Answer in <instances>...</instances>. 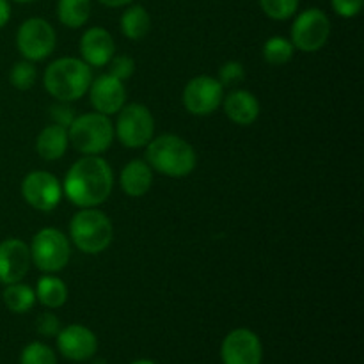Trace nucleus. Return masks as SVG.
<instances>
[{"instance_id": "obj_1", "label": "nucleus", "mask_w": 364, "mask_h": 364, "mask_svg": "<svg viewBox=\"0 0 364 364\" xmlns=\"http://www.w3.org/2000/svg\"><path fill=\"white\" fill-rule=\"evenodd\" d=\"M114 173L100 155H84L68 169L63 194L78 208H96L109 199Z\"/></svg>"}, {"instance_id": "obj_2", "label": "nucleus", "mask_w": 364, "mask_h": 364, "mask_svg": "<svg viewBox=\"0 0 364 364\" xmlns=\"http://www.w3.org/2000/svg\"><path fill=\"white\" fill-rule=\"evenodd\" d=\"M146 162L156 173L169 178H183L196 169L198 155L185 139L166 134L151 139L146 146Z\"/></svg>"}, {"instance_id": "obj_3", "label": "nucleus", "mask_w": 364, "mask_h": 364, "mask_svg": "<svg viewBox=\"0 0 364 364\" xmlns=\"http://www.w3.org/2000/svg\"><path fill=\"white\" fill-rule=\"evenodd\" d=\"M92 71L89 64L77 57H63L46 68L43 84L48 95L59 102H75L89 91Z\"/></svg>"}, {"instance_id": "obj_4", "label": "nucleus", "mask_w": 364, "mask_h": 364, "mask_svg": "<svg viewBox=\"0 0 364 364\" xmlns=\"http://www.w3.org/2000/svg\"><path fill=\"white\" fill-rule=\"evenodd\" d=\"M114 237L112 223L96 208H84L70 223V238L85 255H100L110 245Z\"/></svg>"}, {"instance_id": "obj_5", "label": "nucleus", "mask_w": 364, "mask_h": 364, "mask_svg": "<svg viewBox=\"0 0 364 364\" xmlns=\"http://www.w3.org/2000/svg\"><path fill=\"white\" fill-rule=\"evenodd\" d=\"M68 139L82 155H100L112 146L114 124L105 114H82L68 127Z\"/></svg>"}, {"instance_id": "obj_6", "label": "nucleus", "mask_w": 364, "mask_h": 364, "mask_svg": "<svg viewBox=\"0 0 364 364\" xmlns=\"http://www.w3.org/2000/svg\"><path fill=\"white\" fill-rule=\"evenodd\" d=\"M71 258V245L66 235L55 228L38 231L31 244V259L46 274L60 272Z\"/></svg>"}, {"instance_id": "obj_7", "label": "nucleus", "mask_w": 364, "mask_h": 364, "mask_svg": "<svg viewBox=\"0 0 364 364\" xmlns=\"http://www.w3.org/2000/svg\"><path fill=\"white\" fill-rule=\"evenodd\" d=\"M117 141L127 148L148 146L155 135V119L142 103H130L117 112V123L114 128Z\"/></svg>"}, {"instance_id": "obj_8", "label": "nucleus", "mask_w": 364, "mask_h": 364, "mask_svg": "<svg viewBox=\"0 0 364 364\" xmlns=\"http://www.w3.org/2000/svg\"><path fill=\"white\" fill-rule=\"evenodd\" d=\"M331 36V20L318 7L306 9L291 25V45L301 52H318Z\"/></svg>"}, {"instance_id": "obj_9", "label": "nucleus", "mask_w": 364, "mask_h": 364, "mask_svg": "<svg viewBox=\"0 0 364 364\" xmlns=\"http://www.w3.org/2000/svg\"><path fill=\"white\" fill-rule=\"evenodd\" d=\"M57 43L55 31L43 18H28L16 32V46L27 60H43L53 52Z\"/></svg>"}, {"instance_id": "obj_10", "label": "nucleus", "mask_w": 364, "mask_h": 364, "mask_svg": "<svg viewBox=\"0 0 364 364\" xmlns=\"http://www.w3.org/2000/svg\"><path fill=\"white\" fill-rule=\"evenodd\" d=\"M21 196L32 208L52 212L63 199V185L48 171H32L21 181Z\"/></svg>"}, {"instance_id": "obj_11", "label": "nucleus", "mask_w": 364, "mask_h": 364, "mask_svg": "<svg viewBox=\"0 0 364 364\" xmlns=\"http://www.w3.org/2000/svg\"><path fill=\"white\" fill-rule=\"evenodd\" d=\"M224 100V85L208 75L188 80L183 89V105L194 116H208L215 112Z\"/></svg>"}, {"instance_id": "obj_12", "label": "nucleus", "mask_w": 364, "mask_h": 364, "mask_svg": "<svg viewBox=\"0 0 364 364\" xmlns=\"http://www.w3.org/2000/svg\"><path fill=\"white\" fill-rule=\"evenodd\" d=\"M220 358L224 364H262V341L252 331L235 329L224 338Z\"/></svg>"}, {"instance_id": "obj_13", "label": "nucleus", "mask_w": 364, "mask_h": 364, "mask_svg": "<svg viewBox=\"0 0 364 364\" xmlns=\"http://www.w3.org/2000/svg\"><path fill=\"white\" fill-rule=\"evenodd\" d=\"M31 247L20 238L0 242V283H18L31 269Z\"/></svg>"}, {"instance_id": "obj_14", "label": "nucleus", "mask_w": 364, "mask_h": 364, "mask_svg": "<svg viewBox=\"0 0 364 364\" xmlns=\"http://www.w3.org/2000/svg\"><path fill=\"white\" fill-rule=\"evenodd\" d=\"M87 92L89 98H91V105L95 107L96 112L105 114V116L117 114L124 107V102H127L124 84L109 73L100 75L98 78H95L89 85Z\"/></svg>"}, {"instance_id": "obj_15", "label": "nucleus", "mask_w": 364, "mask_h": 364, "mask_svg": "<svg viewBox=\"0 0 364 364\" xmlns=\"http://www.w3.org/2000/svg\"><path fill=\"white\" fill-rule=\"evenodd\" d=\"M57 347L60 354L71 361H87L96 354L98 340L95 333L84 326H68L66 329L59 331L57 334Z\"/></svg>"}, {"instance_id": "obj_16", "label": "nucleus", "mask_w": 364, "mask_h": 364, "mask_svg": "<svg viewBox=\"0 0 364 364\" xmlns=\"http://www.w3.org/2000/svg\"><path fill=\"white\" fill-rule=\"evenodd\" d=\"M82 60L91 68H102L109 64L116 53V45L109 31L103 27H91L80 39Z\"/></svg>"}, {"instance_id": "obj_17", "label": "nucleus", "mask_w": 364, "mask_h": 364, "mask_svg": "<svg viewBox=\"0 0 364 364\" xmlns=\"http://www.w3.org/2000/svg\"><path fill=\"white\" fill-rule=\"evenodd\" d=\"M224 112L235 124L249 127L258 119L259 102L252 92L245 91V89H237L224 98Z\"/></svg>"}, {"instance_id": "obj_18", "label": "nucleus", "mask_w": 364, "mask_h": 364, "mask_svg": "<svg viewBox=\"0 0 364 364\" xmlns=\"http://www.w3.org/2000/svg\"><path fill=\"white\" fill-rule=\"evenodd\" d=\"M121 188L130 198H142L153 185L151 167L144 160H132L123 167L119 176Z\"/></svg>"}, {"instance_id": "obj_19", "label": "nucleus", "mask_w": 364, "mask_h": 364, "mask_svg": "<svg viewBox=\"0 0 364 364\" xmlns=\"http://www.w3.org/2000/svg\"><path fill=\"white\" fill-rule=\"evenodd\" d=\"M70 139H68V130L60 124H48L41 134L38 135L36 141V149L38 155L46 162H53V160L63 159L66 153Z\"/></svg>"}, {"instance_id": "obj_20", "label": "nucleus", "mask_w": 364, "mask_h": 364, "mask_svg": "<svg viewBox=\"0 0 364 364\" xmlns=\"http://www.w3.org/2000/svg\"><path fill=\"white\" fill-rule=\"evenodd\" d=\"M151 28V16L142 6H130L121 16V32L132 41H141Z\"/></svg>"}, {"instance_id": "obj_21", "label": "nucleus", "mask_w": 364, "mask_h": 364, "mask_svg": "<svg viewBox=\"0 0 364 364\" xmlns=\"http://www.w3.org/2000/svg\"><path fill=\"white\" fill-rule=\"evenodd\" d=\"M36 299L41 302L45 308L57 309L60 306H64V302L68 301V287L64 284L63 279L52 276H43L38 281V288H36Z\"/></svg>"}, {"instance_id": "obj_22", "label": "nucleus", "mask_w": 364, "mask_h": 364, "mask_svg": "<svg viewBox=\"0 0 364 364\" xmlns=\"http://www.w3.org/2000/svg\"><path fill=\"white\" fill-rule=\"evenodd\" d=\"M57 16L70 28H80L91 16V0H59Z\"/></svg>"}, {"instance_id": "obj_23", "label": "nucleus", "mask_w": 364, "mask_h": 364, "mask_svg": "<svg viewBox=\"0 0 364 364\" xmlns=\"http://www.w3.org/2000/svg\"><path fill=\"white\" fill-rule=\"evenodd\" d=\"M4 304L13 313H27L31 311L36 302V291L28 284L11 283L6 284V290L2 294Z\"/></svg>"}, {"instance_id": "obj_24", "label": "nucleus", "mask_w": 364, "mask_h": 364, "mask_svg": "<svg viewBox=\"0 0 364 364\" xmlns=\"http://www.w3.org/2000/svg\"><path fill=\"white\" fill-rule=\"evenodd\" d=\"M295 46L291 45L290 39L283 36H274L263 45V59L272 66H281V64L290 63L294 57Z\"/></svg>"}, {"instance_id": "obj_25", "label": "nucleus", "mask_w": 364, "mask_h": 364, "mask_svg": "<svg viewBox=\"0 0 364 364\" xmlns=\"http://www.w3.org/2000/svg\"><path fill=\"white\" fill-rule=\"evenodd\" d=\"M259 7L270 20H288L299 9V0H259Z\"/></svg>"}, {"instance_id": "obj_26", "label": "nucleus", "mask_w": 364, "mask_h": 364, "mask_svg": "<svg viewBox=\"0 0 364 364\" xmlns=\"http://www.w3.org/2000/svg\"><path fill=\"white\" fill-rule=\"evenodd\" d=\"M36 77H38V71H36V66L31 63V60H20L13 66L9 73V80L11 84L14 85L20 91H27L34 85Z\"/></svg>"}, {"instance_id": "obj_27", "label": "nucleus", "mask_w": 364, "mask_h": 364, "mask_svg": "<svg viewBox=\"0 0 364 364\" xmlns=\"http://www.w3.org/2000/svg\"><path fill=\"white\" fill-rule=\"evenodd\" d=\"M20 364H57V359L52 348L34 341L23 348L20 355Z\"/></svg>"}, {"instance_id": "obj_28", "label": "nucleus", "mask_w": 364, "mask_h": 364, "mask_svg": "<svg viewBox=\"0 0 364 364\" xmlns=\"http://www.w3.org/2000/svg\"><path fill=\"white\" fill-rule=\"evenodd\" d=\"M245 78V70L240 63L237 60H230L224 66H220L219 70V78L217 80L220 82L223 85H235L240 84L242 80Z\"/></svg>"}, {"instance_id": "obj_29", "label": "nucleus", "mask_w": 364, "mask_h": 364, "mask_svg": "<svg viewBox=\"0 0 364 364\" xmlns=\"http://www.w3.org/2000/svg\"><path fill=\"white\" fill-rule=\"evenodd\" d=\"M109 63H110L109 75L116 77L117 80L123 82V80H127V78H130L132 75H134L135 63H134V59H132V57L117 55V57H112Z\"/></svg>"}, {"instance_id": "obj_30", "label": "nucleus", "mask_w": 364, "mask_h": 364, "mask_svg": "<svg viewBox=\"0 0 364 364\" xmlns=\"http://www.w3.org/2000/svg\"><path fill=\"white\" fill-rule=\"evenodd\" d=\"M331 6L341 18H354L361 13L364 0H331Z\"/></svg>"}, {"instance_id": "obj_31", "label": "nucleus", "mask_w": 364, "mask_h": 364, "mask_svg": "<svg viewBox=\"0 0 364 364\" xmlns=\"http://www.w3.org/2000/svg\"><path fill=\"white\" fill-rule=\"evenodd\" d=\"M36 327H38V331L43 334V336H55V334H59L60 331V322L53 313L46 311L38 316V320H36Z\"/></svg>"}, {"instance_id": "obj_32", "label": "nucleus", "mask_w": 364, "mask_h": 364, "mask_svg": "<svg viewBox=\"0 0 364 364\" xmlns=\"http://www.w3.org/2000/svg\"><path fill=\"white\" fill-rule=\"evenodd\" d=\"M50 116L55 119V124H60V127H64V128L70 127V124L73 123L75 117H77L75 116L73 109H71V107H68L64 102H60L59 105L52 107V109H50Z\"/></svg>"}, {"instance_id": "obj_33", "label": "nucleus", "mask_w": 364, "mask_h": 364, "mask_svg": "<svg viewBox=\"0 0 364 364\" xmlns=\"http://www.w3.org/2000/svg\"><path fill=\"white\" fill-rule=\"evenodd\" d=\"M11 18V6L9 0H0V28L6 27Z\"/></svg>"}, {"instance_id": "obj_34", "label": "nucleus", "mask_w": 364, "mask_h": 364, "mask_svg": "<svg viewBox=\"0 0 364 364\" xmlns=\"http://www.w3.org/2000/svg\"><path fill=\"white\" fill-rule=\"evenodd\" d=\"M100 2L107 7H123V6H128V4H132L134 0H100Z\"/></svg>"}, {"instance_id": "obj_35", "label": "nucleus", "mask_w": 364, "mask_h": 364, "mask_svg": "<svg viewBox=\"0 0 364 364\" xmlns=\"http://www.w3.org/2000/svg\"><path fill=\"white\" fill-rule=\"evenodd\" d=\"M132 364H156V363L149 361V359H141V361H135V363H132Z\"/></svg>"}, {"instance_id": "obj_36", "label": "nucleus", "mask_w": 364, "mask_h": 364, "mask_svg": "<svg viewBox=\"0 0 364 364\" xmlns=\"http://www.w3.org/2000/svg\"><path fill=\"white\" fill-rule=\"evenodd\" d=\"M14 2H21V4H27V2H34V0H14Z\"/></svg>"}]
</instances>
